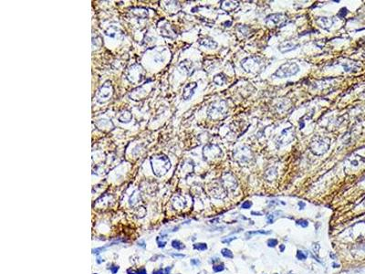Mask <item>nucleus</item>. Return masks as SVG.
<instances>
[{
  "label": "nucleus",
  "instance_id": "13",
  "mask_svg": "<svg viewBox=\"0 0 365 274\" xmlns=\"http://www.w3.org/2000/svg\"><path fill=\"white\" fill-rule=\"evenodd\" d=\"M271 232L270 231H265V230H257V231H250L247 233V236H252L254 234H263V235H269Z\"/></svg>",
  "mask_w": 365,
  "mask_h": 274
},
{
  "label": "nucleus",
  "instance_id": "6",
  "mask_svg": "<svg viewBox=\"0 0 365 274\" xmlns=\"http://www.w3.org/2000/svg\"><path fill=\"white\" fill-rule=\"evenodd\" d=\"M197 85L196 83H189L185 86L184 90H183V93H182V97L184 100H189L191 97L194 95L195 93V90L196 89Z\"/></svg>",
  "mask_w": 365,
  "mask_h": 274
},
{
  "label": "nucleus",
  "instance_id": "31",
  "mask_svg": "<svg viewBox=\"0 0 365 274\" xmlns=\"http://www.w3.org/2000/svg\"><path fill=\"white\" fill-rule=\"evenodd\" d=\"M252 215H258V216H260V215H261V213H256V212H252Z\"/></svg>",
  "mask_w": 365,
  "mask_h": 274
},
{
  "label": "nucleus",
  "instance_id": "19",
  "mask_svg": "<svg viewBox=\"0 0 365 274\" xmlns=\"http://www.w3.org/2000/svg\"><path fill=\"white\" fill-rule=\"evenodd\" d=\"M251 207H252V203H251L250 201H245V202L242 204V206H241V208H242L243 209H248Z\"/></svg>",
  "mask_w": 365,
  "mask_h": 274
},
{
  "label": "nucleus",
  "instance_id": "16",
  "mask_svg": "<svg viewBox=\"0 0 365 274\" xmlns=\"http://www.w3.org/2000/svg\"><path fill=\"white\" fill-rule=\"evenodd\" d=\"M297 258H298V259H299V260H305L306 258H307V254H305L303 251H301V250H298V252H297Z\"/></svg>",
  "mask_w": 365,
  "mask_h": 274
},
{
  "label": "nucleus",
  "instance_id": "2",
  "mask_svg": "<svg viewBox=\"0 0 365 274\" xmlns=\"http://www.w3.org/2000/svg\"><path fill=\"white\" fill-rule=\"evenodd\" d=\"M242 67L247 72L257 73L264 68V61L259 57H248L242 61Z\"/></svg>",
  "mask_w": 365,
  "mask_h": 274
},
{
  "label": "nucleus",
  "instance_id": "17",
  "mask_svg": "<svg viewBox=\"0 0 365 274\" xmlns=\"http://www.w3.org/2000/svg\"><path fill=\"white\" fill-rule=\"evenodd\" d=\"M267 245L270 248H274V247H276L278 245V240H275V239H270V240H267Z\"/></svg>",
  "mask_w": 365,
  "mask_h": 274
},
{
  "label": "nucleus",
  "instance_id": "10",
  "mask_svg": "<svg viewBox=\"0 0 365 274\" xmlns=\"http://www.w3.org/2000/svg\"><path fill=\"white\" fill-rule=\"evenodd\" d=\"M226 81H227V79L224 74H217L214 78V82L216 83L217 85H223L225 82H226Z\"/></svg>",
  "mask_w": 365,
  "mask_h": 274
},
{
  "label": "nucleus",
  "instance_id": "7",
  "mask_svg": "<svg viewBox=\"0 0 365 274\" xmlns=\"http://www.w3.org/2000/svg\"><path fill=\"white\" fill-rule=\"evenodd\" d=\"M317 23H318L321 28H323V29H329L332 26L333 21H332V19H331L330 17H325V16H323V17H319V18L317 20Z\"/></svg>",
  "mask_w": 365,
  "mask_h": 274
},
{
  "label": "nucleus",
  "instance_id": "12",
  "mask_svg": "<svg viewBox=\"0 0 365 274\" xmlns=\"http://www.w3.org/2000/svg\"><path fill=\"white\" fill-rule=\"evenodd\" d=\"M221 253H222V255L224 256V257H226V258H233V253L232 251L230 250V249H223L222 250H221Z\"/></svg>",
  "mask_w": 365,
  "mask_h": 274
},
{
  "label": "nucleus",
  "instance_id": "23",
  "mask_svg": "<svg viewBox=\"0 0 365 274\" xmlns=\"http://www.w3.org/2000/svg\"><path fill=\"white\" fill-rule=\"evenodd\" d=\"M136 273L137 274H147V272H146V270H145L144 268H142V269L138 270Z\"/></svg>",
  "mask_w": 365,
  "mask_h": 274
},
{
  "label": "nucleus",
  "instance_id": "18",
  "mask_svg": "<svg viewBox=\"0 0 365 274\" xmlns=\"http://www.w3.org/2000/svg\"><path fill=\"white\" fill-rule=\"evenodd\" d=\"M297 224L299 225V226H301L302 227H307L309 226V222L307 220H305V219H299V220L297 221Z\"/></svg>",
  "mask_w": 365,
  "mask_h": 274
},
{
  "label": "nucleus",
  "instance_id": "21",
  "mask_svg": "<svg viewBox=\"0 0 365 274\" xmlns=\"http://www.w3.org/2000/svg\"><path fill=\"white\" fill-rule=\"evenodd\" d=\"M273 221H274V214H269L267 216V222H268V224L273 223Z\"/></svg>",
  "mask_w": 365,
  "mask_h": 274
},
{
  "label": "nucleus",
  "instance_id": "5",
  "mask_svg": "<svg viewBox=\"0 0 365 274\" xmlns=\"http://www.w3.org/2000/svg\"><path fill=\"white\" fill-rule=\"evenodd\" d=\"M298 46H299V44L294 43L291 40H287V41H283V42H281L279 44V51L281 53H286V52H288V51H291V50L295 49Z\"/></svg>",
  "mask_w": 365,
  "mask_h": 274
},
{
  "label": "nucleus",
  "instance_id": "27",
  "mask_svg": "<svg viewBox=\"0 0 365 274\" xmlns=\"http://www.w3.org/2000/svg\"><path fill=\"white\" fill-rule=\"evenodd\" d=\"M235 238H231V239H228V240H223V243H230V242L232 241V240H234Z\"/></svg>",
  "mask_w": 365,
  "mask_h": 274
},
{
  "label": "nucleus",
  "instance_id": "1",
  "mask_svg": "<svg viewBox=\"0 0 365 274\" xmlns=\"http://www.w3.org/2000/svg\"><path fill=\"white\" fill-rule=\"evenodd\" d=\"M151 164L152 167V171L155 176L162 177L165 175L166 172L171 167V163L169 161L168 157L164 155H157L152 156L151 159Z\"/></svg>",
  "mask_w": 365,
  "mask_h": 274
},
{
  "label": "nucleus",
  "instance_id": "24",
  "mask_svg": "<svg viewBox=\"0 0 365 274\" xmlns=\"http://www.w3.org/2000/svg\"><path fill=\"white\" fill-rule=\"evenodd\" d=\"M152 274H165V270H158V271H154Z\"/></svg>",
  "mask_w": 365,
  "mask_h": 274
},
{
  "label": "nucleus",
  "instance_id": "11",
  "mask_svg": "<svg viewBox=\"0 0 365 274\" xmlns=\"http://www.w3.org/2000/svg\"><path fill=\"white\" fill-rule=\"evenodd\" d=\"M172 246H173V248H174V249H184V245L182 244V242H180L179 240H173V242H172Z\"/></svg>",
  "mask_w": 365,
  "mask_h": 274
},
{
  "label": "nucleus",
  "instance_id": "14",
  "mask_svg": "<svg viewBox=\"0 0 365 274\" xmlns=\"http://www.w3.org/2000/svg\"><path fill=\"white\" fill-rule=\"evenodd\" d=\"M194 248L197 250H205L207 249V245L205 243H197L194 245Z\"/></svg>",
  "mask_w": 365,
  "mask_h": 274
},
{
  "label": "nucleus",
  "instance_id": "32",
  "mask_svg": "<svg viewBox=\"0 0 365 274\" xmlns=\"http://www.w3.org/2000/svg\"><path fill=\"white\" fill-rule=\"evenodd\" d=\"M331 257H332V258H335V256L333 255V254H331Z\"/></svg>",
  "mask_w": 365,
  "mask_h": 274
},
{
  "label": "nucleus",
  "instance_id": "20",
  "mask_svg": "<svg viewBox=\"0 0 365 274\" xmlns=\"http://www.w3.org/2000/svg\"><path fill=\"white\" fill-rule=\"evenodd\" d=\"M346 14H347V9H346V8H342V9H341V11L339 12L338 16H341V17H343Z\"/></svg>",
  "mask_w": 365,
  "mask_h": 274
},
{
  "label": "nucleus",
  "instance_id": "15",
  "mask_svg": "<svg viewBox=\"0 0 365 274\" xmlns=\"http://www.w3.org/2000/svg\"><path fill=\"white\" fill-rule=\"evenodd\" d=\"M213 270H214L215 272H222V271L225 270V265H224L223 263H219V264H217V265H214Z\"/></svg>",
  "mask_w": 365,
  "mask_h": 274
},
{
  "label": "nucleus",
  "instance_id": "30",
  "mask_svg": "<svg viewBox=\"0 0 365 274\" xmlns=\"http://www.w3.org/2000/svg\"><path fill=\"white\" fill-rule=\"evenodd\" d=\"M332 266H333V268H339V267H340V265H339V264H336V263H333Z\"/></svg>",
  "mask_w": 365,
  "mask_h": 274
},
{
  "label": "nucleus",
  "instance_id": "26",
  "mask_svg": "<svg viewBox=\"0 0 365 274\" xmlns=\"http://www.w3.org/2000/svg\"><path fill=\"white\" fill-rule=\"evenodd\" d=\"M299 208H300V209H303L306 207V204H305L304 202H302V201H299Z\"/></svg>",
  "mask_w": 365,
  "mask_h": 274
},
{
  "label": "nucleus",
  "instance_id": "25",
  "mask_svg": "<svg viewBox=\"0 0 365 274\" xmlns=\"http://www.w3.org/2000/svg\"><path fill=\"white\" fill-rule=\"evenodd\" d=\"M191 264L197 266V265H199L200 264V261L198 259H192V260H191Z\"/></svg>",
  "mask_w": 365,
  "mask_h": 274
},
{
  "label": "nucleus",
  "instance_id": "28",
  "mask_svg": "<svg viewBox=\"0 0 365 274\" xmlns=\"http://www.w3.org/2000/svg\"><path fill=\"white\" fill-rule=\"evenodd\" d=\"M172 256H174V257H180V258H183L184 257V255H182V254H172Z\"/></svg>",
  "mask_w": 365,
  "mask_h": 274
},
{
  "label": "nucleus",
  "instance_id": "8",
  "mask_svg": "<svg viewBox=\"0 0 365 274\" xmlns=\"http://www.w3.org/2000/svg\"><path fill=\"white\" fill-rule=\"evenodd\" d=\"M285 20V17H284V16H283L282 14H273V15H270V16H268L267 17H266V23H268V22H271V23H273V24H277V25H279V24H280L282 21H284Z\"/></svg>",
  "mask_w": 365,
  "mask_h": 274
},
{
  "label": "nucleus",
  "instance_id": "29",
  "mask_svg": "<svg viewBox=\"0 0 365 274\" xmlns=\"http://www.w3.org/2000/svg\"><path fill=\"white\" fill-rule=\"evenodd\" d=\"M279 249H280V252H283L285 250V245H279Z\"/></svg>",
  "mask_w": 365,
  "mask_h": 274
},
{
  "label": "nucleus",
  "instance_id": "9",
  "mask_svg": "<svg viewBox=\"0 0 365 274\" xmlns=\"http://www.w3.org/2000/svg\"><path fill=\"white\" fill-rule=\"evenodd\" d=\"M199 43L202 46L209 48H216V47H217V43H216L215 40H213L212 38H204V39H201L199 41Z\"/></svg>",
  "mask_w": 365,
  "mask_h": 274
},
{
  "label": "nucleus",
  "instance_id": "22",
  "mask_svg": "<svg viewBox=\"0 0 365 274\" xmlns=\"http://www.w3.org/2000/svg\"><path fill=\"white\" fill-rule=\"evenodd\" d=\"M110 270L112 271V273L115 274L118 272V270H119V267L118 266H112V267H110Z\"/></svg>",
  "mask_w": 365,
  "mask_h": 274
},
{
  "label": "nucleus",
  "instance_id": "4",
  "mask_svg": "<svg viewBox=\"0 0 365 274\" xmlns=\"http://www.w3.org/2000/svg\"><path fill=\"white\" fill-rule=\"evenodd\" d=\"M299 72V66L296 62H286L282 64L275 72V75L279 78H288L294 76Z\"/></svg>",
  "mask_w": 365,
  "mask_h": 274
},
{
  "label": "nucleus",
  "instance_id": "3",
  "mask_svg": "<svg viewBox=\"0 0 365 274\" xmlns=\"http://www.w3.org/2000/svg\"><path fill=\"white\" fill-rule=\"evenodd\" d=\"M331 140L326 137H315L310 145V151L317 155L325 154L330 148Z\"/></svg>",
  "mask_w": 365,
  "mask_h": 274
}]
</instances>
